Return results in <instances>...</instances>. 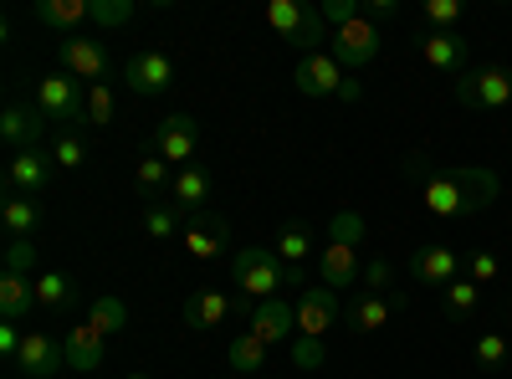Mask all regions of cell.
<instances>
[{"instance_id": "6da1fadb", "label": "cell", "mask_w": 512, "mask_h": 379, "mask_svg": "<svg viewBox=\"0 0 512 379\" xmlns=\"http://www.w3.org/2000/svg\"><path fill=\"white\" fill-rule=\"evenodd\" d=\"M420 154L410 159V170L420 175V200L441 221H477L482 210L502 195V180L487 164H446V170H420Z\"/></svg>"}, {"instance_id": "7a4b0ae2", "label": "cell", "mask_w": 512, "mask_h": 379, "mask_svg": "<svg viewBox=\"0 0 512 379\" xmlns=\"http://www.w3.org/2000/svg\"><path fill=\"white\" fill-rule=\"evenodd\" d=\"M231 287H236V298H241V303L282 298L287 267H282L277 251H267V246H241L236 257H231Z\"/></svg>"}, {"instance_id": "3957f363", "label": "cell", "mask_w": 512, "mask_h": 379, "mask_svg": "<svg viewBox=\"0 0 512 379\" xmlns=\"http://www.w3.org/2000/svg\"><path fill=\"white\" fill-rule=\"evenodd\" d=\"M292 88L303 93V98H338V103H359V98H364V82H359L354 72L338 67L333 52H308V57H297Z\"/></svg>"}, {"instance_id": "277c9868", "label": "cell", "mask_w": 512, "mask_h": 379, "mask_svg": "<svg viewBox=\"0 0 512 379\" xmlns=\"http://www.w3.org/2000/svg\"><path fill=\"white\" fill-rule=\"evenodd\" d=\"M82 103H88V82H77L72 72H47L36 77V93H31V108L57 123V134L67 129V123H82Z\"/></svg>"}, {"instance_id": "5b68a950", "label": "cell", "mask_w": 512, "mask_h": 379, "mask_svg": "<svg viewBox=\"0 0 512 379\" xmlns=\"http://www.w3.org/2000/svg\"><path fill=\"white\" fill-rule=\"evenodd\" d=\"M328 41H333V57H338V67H344V72H364L379 52H384V31H379V21L369 16V11H359V16H349L344 26H333L328 31Z\"/></svg>"}, {"instance_id": "8992f818", "label": "cell", "mask_w": 512, "mask_h": 379, "mask_svg": "<svg viewBox=\"0 0 512 379\" xmlns=\"http://www.w3.org/2000/svg\"><path fill=\"white\" fill-rule=\"evenodd\" d=\"M267 26L287 41V47H297V52H318V41L328 36V26H323V16L318 11H308V6H297V0H272L267 6Z\"/></svg>"}, {"instance_id": "52a82bcc", "label": "cell", "mask_w": 512, "mask_h": 379, "mask_svg": "<svg viewBox=\"0 0 512 379\" xmlns=\"http://www.w3.org/2000/svg\"><path fill=\"white\" fill-rule=\"evenodd\" d=\"M456 103L461 108H507L512 103V67H497V62H482L466 77H456Z\"/></svg>"}, {"instance_id": "ba28073f", "label": "cell", "mask_w": 512, "mask_h": 379, "mask_svg": "<svg viewBox=\"0 0 512 379\" xmlns=\"http://www.w3.org/2000/svg\"><path fill=\"white\" fill-rule=\"evenodd\" d=\"M175 57H169V52H134V57H128L123 62V88L128 93H139V98H164L169 88H175Z\"/></svg>"}, {"instance_id": "9c48e42d", "label": "cell", "mask_w": 512, "mask_h": 379, "mask_svg": "<svg viewBox=\"0 0 512 379\" xmlns=\"http://www.w3.org/2000/svg\"><path fill=\"white\" fill-rule=\"evenodd\" d=\"M400 313H405V292L359 287L349 298V308H344V323H349V333H379V328H390Z\"/></svg>"}, {"instance_id": "30bf717a", "label": "cell", "mask_w": 512, "mask_h": 379, "mask_svg": "<svg viewBox=\"0 0 512 379\" xmlns=\"http://www.w3.org/2000/svg\"><path fill=\"white\" fill-rule=\"evenodd\" d=\"M57 62H62V72H72L77 82H88V88L113 77V57H108L103 41H93V36H62V41H57Z\"/></svg>"}, {"instance_id": "8fae6325", "label": "cell", "mask_w": 512, "mask_h": 379, "mask_svg": "<svg viewBox=\"0 0 512 379\" xmlns=\"http://www.w3.org/2000/svg\"><path fill=\"white\" fill-rule=\"evenodd\" d=\"M420 62L431 67V72H441V77H466L472 67V41H466L461 31H425L420 36Z\"/></svg>"}, {"instance_id": "7c38bea8", "label": "cell", "mask_w": 512, "mask_h": 379, "mask_svg": "<svg viewBox=\"0 0 512 379\" xmlns=\"http://www.w3.org/2000/svg\"><path fill=\"white\" fill-rule=\"evenodd\" d=\"M11 369H21L26 379H52V374L67 369V349H62V339H52L47 328H26V344H21Z\"/></svg>"}, {"instance_id": "4fadbf2b", "label": "cell", "mask_w": 512, "mask_h": 379, "mask_svg": "<svg viewBox=\"0 0 512 379\" xmlns=\"http://www.w3.org/2000/svg\"><path fill=\"white\" fill-rule=\"evenodd\" d=\"M195 144H200V123H195V113H169L159 129H154V154L169 159L175 170H185V164L195 159Z\"/></svg>"}, {"instance_id": "5bb4252c", "label": "cell", "mask_w": 512, "mask_h": 379, "mask_svg": "<svg viewBox=\"0 0 512 379\" xmlns=\"http://www.w3.org/2000/svg\"><path fill=\"white\" fill-rule=\"evenodd\" d=\"M246 328H251L267 349H282V344H292V339H297V303H287V298H267V303H256V308H251V318H246Z\"/></svg>"}, {"instance_id": "9a60e30c", "label": "cell", "mask_w": 512, "mask_h": 379, "mask_svg": "<svg viewBox=\"0 0 512 379\" xmlns=\"http://www.w3.org/2000/svg\"><path fill=\"white\" fill-rule=\"evenodd\" d=\"M354 282H364V267H359V246L354 241H323V251H318V287H328V292H344V287H354Z\"/></svg>"}, {"instance_id": "2e32d148", "label": "cell", "mask_w": 512, "mask_h": 379, "mask_svg": "<svg viewBox=\"0 0 512 379\" xmlns=\"http://www.w3.org/2000/svg\"><path fill=\"white\" fill-rule=\"evenodd\" d=\"M338 318H344L338 292H328V287H303L297 292V339H323Z\"/></svg>"}, {"instance_id": "e0dca14e", "label": "cell", "mask_w": 512, "mask_h": 379, "mask_svg": "<svg viewBox=\"0 0 512 379\" xmlns=\"http://www.w3.org/2000/svg\"><path fill=\"white\" fill-rule=\"evenodd\" d=\"M313 251H323V246H318V231H313L308 221H292V226L277 231V257H282V267H287V287L308 282Z\"/></svg>"}, {"instance_id": "ac0fdd59", "label": "cell", "mask_w": 512, "mask_h": 379, "mask_svg": "<svg viewBox=\"0 0 512 379\" xmlns=\"http://www.w3.org/2000/svg\"><path fill=\"white\" fill-rule=\"evenodd\" d=\"M57 180V159L47 149H26V154H11L6 164V190H21V195H41L52 190Z\"/></svg>"}, {"instance_id": "d6986e66", "label": "cell", "mask_w": 512, "mask_h": 379, "mask_svg": "<svg viewBox=\"0 0 512 379\" xmlns=\"http://www.w3.org/2000/svg\"><path fill=\"white\" fill-rule=\"evenodd\" d=\"M47 129L52 123L41 118L36 108H26V103H11L6 113H0V139L11 144V154H26V149H47L41 139H47Z\"/></svg>"}, {"instance_id": "ffe728a7", "label": "cell", "mask_w": 512, "mask_h": 379, "mask_svg": "<svg viewBox=\"0 0 512 379\" xmlns=\"http://www.w3.org/2000/svg\"><path fill=\"white\" fill-rule=\"evenodd\" d=\"M185 251H190V257L195 262H216L221 257V251L231 246V231H226V221L221 216H210V210H195V216L185 221Z\"/></svg>"}, {"instance_id": "44dd1931", "label": "cell", "mask_w": 512, "mask_h": 379, "mask_svg": "<svg viewBox=\"0 0 512 379\" xmlns=\"http://www.w3.org/2000/svg\"><path fill=\"white\" fill-rule=\"evenodd\" d=\"M62 349H67V369H72V374H93V369H103V359H108V339H103L88 318L67 328Z\"/></svg>"}, {"instance_id": "7402d4cb", "label": "cell", "mask_w": 512, "mask_h": 379, "mask_svg": "<svg viewBox=\"0 0 512 379\" xmlns=\"http://www.w3.org/2000/svg\"><path fill=\"white\" fill-rule=\"evenodd\" d=\"M231 318H236V298H231V292H221V287H205V292H195V298H185V323L195 333H216Z\"/></svg>"}, {"instance_id": "603a6c76", "label": "cell", "mask_w": 512, "mask_h": 379, "mask_svg": "<svg viewBox=\"0 0 512 379\" xmlns=\"http://www.w3.org/2000/svg\"><path fill=\"white\" fill-rule=\"evenodd\" d=\"M461 267H466V257H461V251H451V246H420L415 257H410V272L425 287H451L461 277Z\"/></svg>"}, {"instance_id": "cb8c5ba5", "label": "cell", "mask_w": 512, "mask_h": 379, "mask_svg": "<svg viewBox=\"0 0 512 379\" xmlns=\"http://www.w3.org/2000/svg\"><path fill=\"white\" fill-rule=\"evenodd\" d=\"M77 298H82V292H77V282H72L67 272L47 267V272L36 277V308L47 313V318H67V313L77 308Z\"/></svg>"}, {"instance_id": "d4e9b609", "label": "cell", "mask_w": 512, "mask_h": 379, "mask_svg": "<svg viewBox=\"0 0 512 379\" xmlns=\"http://www.w3.org/2000/svg\"><path fill=\"white\" fill-rule=\"evenodd\" d=\"M0 226H6L11 241L36 236V231H41V205H36V195H21V190L0 195Z\"/></svg>"}, {"instance_id": "484cf974", "label": "cell", "mask_w": 512, "mask_h": 379, "mask_svg": "<svg viewBox=\"0 0 512 379\" xmlns=\"http://www.w3.org/2000/svg\"><path fill=\"white\" fill-rule=\"evenodd\" d=\"M169 205L185 210V216H195V210L210 205V175L200 170V164H185V170H175V185H169Z\"/></svg>"}, {"instance_id": "4316f807", "label": "cell", "mask_w": 512, "mask_h": 379, "mask_svg": "<svg viewBox=\"0 0 512 379\" xmlns=\"http://www.w3.org/2000/svg\"><path fill=\"white\" fill-rule=\"evenodd\" d=\"M36 308V277L0 272V323H21Z\"/></svg>"}, {"instance_id": "83f0119b", "label": "cell", "mask_w": 512, "mask_h": 379, "mask_svg": "<svg viewBox=\"0 0 512 379\" xmlns=\"http://www.w3.org/2000/svg\"><path fill=\"white\" fill-rule=\"evenodd\" d=\"M31 21L52 26V31H62V36H77V26L88 21V0H36Z\"/></svg>"}, {"instance_id": "f1b7e54d", "label": "cell", "mask_w": 512, "mask_h": 379, "mask_svg": "<svg viewBox=\"0 0 512 379\" xmlns=\"http://www.w3.org/2000/svg\"><path fill=\"white\" fill-rule=\"evenodd\" d=\"M169 185H175V164L159 159V154H144L134 164V190L144 195V205H154L159 195H169Z\"/></svg>"}, {"instance_id": "f546056e", "label": "cell", "mask_w": 512, "mask_h": 379, "mask_svg": "<svg viewBox=\"0 0 512 379\" xmlns=\"http://www.w3.org/2000/svg\"><path fill=\"white\" fill-rule=\"evenodd\" d=\"M226 359H231V369H236V374H262V369H267V359H272V349H267L262 339H256L251 328H241L236 339H231V349H226Z\"/></svg>"}, {"instance_id": "4dcf8cb0", "label": "cell", "mask_w": 512, "mask_h": 379, "mask_svg": "<svg viewBox=\"0 0 512 379\" xmlns=\"http://www.w3.org/2000/svg\"><path fill=\"white\" fill-rule=\"evenodd\" d=\"M113 113H118L113 88H108V82H93V88H88V103H82V129H93V134L113 129Z\"/></svg>"}, {"instance_id": "1f68e13d", "label": "cell", "mask_w": 512, "mask_h": 379, "mask_svg": "<svg viewBox=\"0 0 512 379\" xmlns=\"http://www.w3.org/2000/svg\"><path fill=\"white\" fill-rule=\"evenodd\" d=\"M88 323L103 333V339H113V333L128 328V303L113 298V292H108V298H93V303H88Z\"/></svg>"}, {"instance_id": "d6a6232c", "label": "cell", "mask_w": 512, "mask_h": 379, "mask_svg": "<svg viewBox=\"0 0 512 379\" xmlns=\"http://www.w3.org/2000/svg\"><path fill=\"white\" fill-rule=\"evenodd\" d=\"M441 298H446V313L466 323V318H472V313L482 308V287H477L472 277H456L451 287H441Z\"/></svg>"}, {"instance_id": "836d02e7", "label": "cell", "mask_w": 512, "mask_h": 379, "mask_svg": "<svg viewBox=\"0 0 512 379\" xmlns=\"http://www.w3.org/2000/svg\"><path fill=\"white\" fill-rule=\"evenodd\" d=\"M185 210H175V205H149L144 210V236L149 241H175V236H185Z\"/></svg>"}, {"instance_id": "e575fe53", "label": "cell", "mask_w": 512, "mask_h": 379, "mask_svg": "<svg viewBox=\"0 0 512 379\" xmlns=\"http://www.w3.org/2000/svg\"><path fill=\"white\" fill-rule=\"evenodd\" d=\"M47 154L57 159V170H82V164H88V139H77L72 129H62V134L47 139Z\"/></svg>"}, {"instance_id": "d590c367", "label": "cell", "mask_w": 512, "mask_h": 379, "mask_svg": "<svg viewBox=\"0 0 512 379\" xmlns=\"http://www.w3.org/2000/svg\"><path fill=\"white\" fill-rule=\"evenodd\" d=\"M328 236H333V241H354V246H364L369 226H364V216H359L354 205H344V210H333V216H328Z\"/></svg>"}, {"instance_id": "8d00e7d4", "label": "cell", "mask_w": 512, "mask_h": 379, "mask_svg": "<svg viewBox=\"0 0 512 379\" xmlns=\"http://www.w3.org/2000/svg\"><path fill=\"white\" fill-rule=\"evenodd\" d=\"M88 21L93 26H128L134 21V0H88Z\"/></svg>"}, {"instance_id": "74e56055", "label": "cell", "mask_w": 512, "mask_h": 379, "mask_svg": "<svg viewBox=\"0 0 512 379\" xmlns=\"http://www.w3.org/2000/svg\"><path fill=\"white\" fill-rule=\"evenodd\" d=\"M472 359H477L482 369H502V364L512 359V344L502 339V333H482V339L472 344Z\"/></svg>"}, {"instance_id": "f35d334b", "label": "cell", "mask_w": 512, "mask_h": 379, "mask_svg": "<svg viewBox=\"0 0 512 379\" xmlns=\"http://www.w3.org/2000/svg\"><path fill=\"white\" fill-rule=\"evenodd\" d=\"M6 272H16V277H41V272H36V241H31V236H21V241L6 246Z\"/></svg>"}, {"instance_id": "ab89813d", "label": "cell", "mask_w": 512, "mask_h": 379, "mask_svg": "<svg viewBox=\"0 0 512 379\" xmlns=\"http://www.w3.org/2000/svg\"><path fill=\"white\" fill-rule=\"evenodd\" d=\"M466 277H472L477 287H492L502 277V257L497 251H472V257H466Z\"/></svg>"}, {"instance_id": "60d3db41", "label": "cell", "mask_w": 512, "mask_h": 379, "mask_svg": "<svg viewBox=\"0 0 512 379\" xmlns=\"http://www.w3.org/2000/svg\"><path fill=\"white\" fill-rule=\"evenodd\" d=\"M461 0H425V31H456Z\"/></svg>"}, {"instance_id": "b9f144b4", "label": "cell", "mask_w": 512, "mask_h": 379, "mask_svg": "<svg viewBox=\"0 0 512 379\" xmlns=\"http://www.w3.org/2000/svg\"><path fill=\"white\" fill-rule=\"evenodd\" d=\"M287 349H292V364H297V369H308V374L328 364V349H323V339H292Z\"/></svg>"}, {"instance_id": "7bdbcfd3", "label": "cell", "mask_w": 512, "mask_h": 379, "mask_svg": "<svg viewBox=\"0 0 512 379\" xmlns=\"http://www.w3.org/2000/svg\"><path fill=\"white\" fill-rule=\"evenodd\" d=\"M390 282H395V272H390V262H384V257L364 262V287H374V292H390Z\"/></svg>"}, {"instance_id": "ee69618b", "label": "cell", "mask_w": 512, "mask_h": 379, "mask_svg": "<svg viewBox=\"0 0 512 379\" xmlns=\"http://www.w3.org/2000/svg\"><path fill=\"white\" fill-rule=\"evenodd\" d=\"M123 379H149V374H123Z\"/></svg>"}]
</instances>
